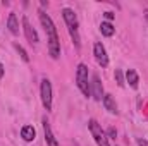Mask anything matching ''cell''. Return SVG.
<instances>
[{"instance_id":"d6986e66","label":"cell","mask_w":148,"mask_h":146,"mask_svg":"<svg viewBox=\"0 0 148 146\" xmlns=\"http://www.w3.org/2000/svg\"><path fill=\"white\" fill-rule=\"evenodd\" d=\"M3 77V65H2V62H0V79Z\"/></svg>"},{"instance_id":"5bb4252c","label":"cell","mask_w":148,"mask_h":146,"mask_svg":"<svg viewBox=\"0 0 148 146\" xmlns=\"http://www.w3.org/2000/svg\"><path fill=\"white\" fill-rule=\"evenodd\" d=\"M100 31H102V35H103V36H112V35H114V31H115V28H114V26H112L110 23H109V21H103V23H102V24H100Z\"/></svg>"},{"instance_id":"9c48e42d","label":"cell","mask_w":148,"mask_h":146,"mask_svg":"<svg viewBox=\"0 0 148 146\" xmlns=\"http://www.w3.org/2000/svg\"><path fill=\"white\" fill-rule=\"evenodd\" d=\"M41 124H43V134H45V141H47V145L48 146H59V141L55 139V136H53V132H52L50 122H48L47 119H43Z\"/></svg>"},{"instance_id":"7a4b0ae2","label":"cell","mask_w":148,"mask_h":146,"mask_svg":"<svg viewBox=\"0 0 148 146\" xmlns=\"http://www.w3.org/2000/svg\"><path fill=\"white\" fill-rule=\"evenodd\" d=\"M62 17H64V21H66V24H67L69 35L73 38L76 48H79V46H81V41H79V23H77L76 12H74L73 9H67V7H66V9H62Z\"/></svg>"},{"instance_id":"ac0fdd59","label":"cell","mask_w":148,"mask_h":146,"mask_svg":"<svg viewBox=\"0 0 148 146\" xmlns=\"http://www.w3.org/2000/svg\"><path fill=\"white\" fill-rule=\"evenodd\" d=\"M103 16H105V19H107V21H112V19L115 17V14H114V12H105Z\"/></svg>"},{"instance_id":"8992f818","label":"cell","mask_w":148,"mask_h":146,"mask_svg":"<svg viewBox=\"0 0 148 146\" xmlns=\"http://www.w3.org/2000/svg\"><path fill=\"white\" fill-rule=\"evenodd\" d=\"M93 55H95V60L98 62V65H102V67H107V65H109L107 50H105V46H103L100 41L95 43V46H93Z\"/></svg>"},{"instance_id":"6da1fadb","label":"cell","mask_w":148,"mask_h":146,"mask_svg":"<svg viewBox=\"0 0 148 146\" xmlns=\"http://www.w3.org/2000/svg\"><path fill=\"white\" fill-rule=\"evenodd\" d=\"M40 23H41V26H43V29H45V33H47L48 52H50L52 59H59V57H60V43H59L57 28H55V24H53L52 17H50L47 12L40 10Z\"/></svg>"},{"instance_id":"52a82bcc","label":"cell","mask_w":148,"mask_h":146,"mask_svg":"<svg viewBox=\"0 0 148 146\" xmlns=\"http://www.w3.org/2000/svg\"><path fill=\"white\" fill-rule=\"evenodd\" d=\"M23 31H24V35H26L28 41H29L31 45H36L38 43V33H36V29L29 24V19H28L26 16L23 17Z\"/></svg>"},{"instance_id":"7c38bea8","label":"cell","mask_w":148,"mask_h":146,"mask_svg":"<svg viewBox=\"0 0 148 146\" xmlns=\"http://www.w3.org/2000/svg\"><path fill=\"white\" fill-rule=\"evenodd\" d=\"M102 103H103L105 110H109L110 113H117V103H115V100L112 98V95H103Z\"/></svg>"},{"instance_id":"ffe728a7","label":"cell","mask_w":148,"mask_h":146,"mask_svg":"<svg viewBox=\"0 0 148 146\" xmlns=\"http://www.w3.org/2000/svg\"><path fill=\"white\" fill-rule=\"evenodd\" d=\"M138 145H140V146H148V143H145V141H141V139H138Z\"/></svg>"},{"instance_id":"277c9868","label":"cell","mask_w":148,"mask_h":146,"mask_svg":"<svg viewBox=\"0 0 148 146\" xmlns=\"http://www.w3.org/2000/svg\"><path fill=\"white\" fill-rule=\"evenodd\" d=\"M88 127H90V132H91V136H93V139H95L97 145L98 146H110L105 131L102 129V126H100L97 120H90V122H88Z\"/></svg>"},{"instance_id":"9a60e30c","label":"cell","mask_w":148,"mask_h":146,"mask_svg":"<svg viewBox=\"0 0 148 146\" xmlns=\"http://www.w3.org/2000/svg\"><path fill=\"white\" fill-rule=\"evenodd\" d=\"M14 48H16V50L19 52V55H21V59H23L24 62H29V57H28V53H26V50H24V48H23V46H21L19 43H14Z\"/></svg>"},{"instance_id":"5b68a950","label":"cell","mask_w":148,"mask_h":146,"mask_svg":"<svg viewBox=\"0 0 148 146\" xmlns=\"http://www.w3.org/2000/svg\"><path fill=\"white\" fill-rule=\"evenodd\" d=\"M40 96H41V103L45 110H52V83L50 79L43 77L41 79V84H40Z\"/></svg>"},{"instance_id":"3957f363","label":"cell","mask_w":148,"mask_h":146,"mask_svg":"<svg viewBox=\"0 0 148 146\" xmlns=\"http://www.w3.org/2000/svg\"><path fill=\"white\" fill-rule=\"evenodd\" d=\"M76 84H77L79 91L84 96H90L91 95V88H90V81H88V67L84 64H79L77 65V71H76Z\"/></svg>"},{"instance_id":"e0dca14e","label":"cell","mask_w":148,"mask_h":146,"mask_svg":"<svg viewBox=\"0 0 148 146\" xmlns=\"http://www.w3.org/2000/svg\"><path fill=\"white\" fill-rule=\"evenodd\" d=\"M107 134H109V136H110L112 139H115V136H117V131H115V129H114V127H110V129H109V131H107Z\"/></svg>"},{"instance_id":"8fae6325","label":"cell","mask_w":148,"mask_h":146,"mask_svg":"<svg viewBox=\"0 0 148 146\" xmlns=\"http://www.w3.org/2000/svg\"><path fill=\"white\" fill-rule=\"evenodd\" d=\"M126 81L129 83V86L131 88H138V84H140V77H138V72L134 71V69H127L126 71Z\"/></svg>"},{"instance_id":"30bf717a","label":"cell","mask_w":148,"mask_h":146,"mask_svg":"<svg viewBox=\"0 0 148 146\" xmlns=\"http://www.w3.org/2000/svg\"><path fill=\"white\" fill-rule=\"evenodd\" d=\"M7 28L12 35H17L19 33V23H17V16L14 12L9 14V19H7Z\"/></svg>"},{"instance_id":"44dd1931","label":"cell","mask_w":148,"mask_h":146,"mask_svg":"<svg viewBox=\"0 0 148 146\" xmlns=\"http://www.w3.org/2000/svg\"><path fill=\"white\" fill-rule=\"evenodd\" d=\"M145 14H147V19H148V10H145Z\"/></svg>"},{"instance_id":"4fadbf2b","label":"cell","mask_w":148,"mask_h":146,"mask_svg":"<svg viewBox=\"0 0 148 146\" xmlns=\"http://www.w3.org/2000/svg\"><path fill=\"white\" fill-rule=\"evenodd\" d=\"M35 136H36V131H35V127L33 126H24L23 129H21V138L24 139V141H33L35 139Z\"/></svg>"},{"instance_id":"ba28073f","label":"cell","mask_w":148,"mask_h":146,"mask_svg":"<svg viewBox=\"0 0 148 146\" xmlns=\"http://www.w3.org/2000/svg\"><path fill=\"white\" fill-rule=\"evenodd\" d=\"M90 88H91V95H93V98L98 100V102H102V100H103V86H102L100 77H98L97 74L93 76V81H91Z\"/></svg>"},{"instance_id":"2e32d148","label":"cell","mask_w":148,"mask_h":146,"mask_svg":"<svg viewBox=\"0 0 148 146\" xmlns=\"http://www.w3.org/2000/svg\"><path fill=\"white\" fill-rule=\"evenodd\" d=\"M115 81H117V84H119V86H124V77H122V71H119V69H115Z\"/></svg>"}]
</instances>
